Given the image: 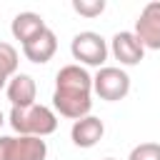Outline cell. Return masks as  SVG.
<instances>
[{"mask_svg":"<svg viewBox=\"0 0 160 160\" xmlns=\"http://www.w3.org/2000/svg\"><path fill=\"white\" fill-rule=\"evenodd\" d=\"M55 50H58V38H55V32H52L50 28H45L42 32H38L32 40H28V42L22 45L25 60H30V62H35V65H45V62L55 55Z\"/></svg>","mask_w":160,"mask_h":160,"instance_id":"cell-8","label":"cell"},{"mask_svg":"<svg viewBox=\"0 0 160 160\" xmlns=\"http://www.w3.org/2000/svg\"><path fill=\"white\" fill-rule=\"evenodd\" d=\"M45 28H48V25H45L42 15H38V12H32V10L18 12V15L12 18V22H10V32H12V38L20 40L22 45H25L28 40H32L38 32H42Z\"/></svg>","mask_w":160,"mask_h":160,"instance_id":"cell-11","label":"cell"},{"mask_svg":"<svg viewBox=\"0 0 160 160\" xmlns=\"http://www.w3.org/2000/svg\"><path fill=\"white\" fill-rule=\"evenodd\" d=\"M138 40L142 42V48L148 50H160V2H148L138 20H135V30Z\"/></svg>","mask_w":160,"mask_h":160,"instance_id":"cell-6","label":"cell"},{"mask_svg":"<svg viewBox=\"0 0 160 160\" xmlns=\"http://www.w3.org/2000/svg\"><path fill=\"white\" fill-rule=\"evenodd\" d=\"M110 50H112V55H115V60H120V65H138L142 58H145V48H142V42L138 40V35L135 32H130V30H120V32H115L112 35V40H110Z\"/></svg>","mask_w":160,"mask_h":160,"instance_id":"cell-7","label":"cell"},{"mask_svg":"<svg viewBox=\"0 0 160 160\" xmlns=\"http://www.w3.org/2000/svg\"><path fill=\"white\" fill-rule=\"evenodd\" d=\"M92 92L100 100L118 102V100H122L130 92V75L125 70H120V68L102 65L95 72V78H92Z\"/></svg>","mask_w":160,"mask_h":160,"instance_id":"cell-4","label":"cell"},{"mask_svg":"<svg viewBox=\"0 0 160 160\" xmlns=\"http://www.w3.org/2000/svg\"><path fill=\"white\" fill-rule=\"evenodd\" d=\"M48 142L30 135H0V160H45Z\"/></svg>","mask_w":160,"mask_h":160,"instance_id":"cell-3","label":"cell"},{"mask_svg":"<svg viewBox=\"0 0 160 160\" xmlns=\"http://www.w3.org/2000/svg\"><path fill=\"white\" fill-rule=\"evenodd\" d=\"M72 10L82 18H98L105 12V0H72Z\"/></svg>","mask_w":160,"mask_h":160,"instance_id":"cell-13","label":"cell"},{"mask_svg":"<svg viewBox=\"0 0 160 160\" xmlns=\"http://www.w3.org/2000/svg\"><path fill=\"white\" fill-rule=\"evenodd\" d=\"M5 92H8V100H10L12 108H28V105H35L38 88H35V80L28 72H18V75L10 78Z\"/></svg>","mask_w":160,"mask_h":160,"instance_id":"cell-10","label":"cell"},{"mask_svg":"<svg viewBox=\"0 0 160 160\" xmlns=\"http://www.w3.org/2000/svg\"><path fill=\"white\" fill-rule=\"evenodd\" d=\"M70 52L72 58L78 60V65H92V68H102V62L108 60V42L100 32H92V30H82L72 38L70 42Z\"/></svg>","mask_w":160,"mask_h":160,"instance_id":"cell-5","label":"cell"},{"mask_svg":"<svg viewBox=\"0 0 160 160\" xmlns=\"http://www.w3.org/2000/svg\"><path fill=\"white\" fill-rule=\"evenodd\" d=\"M52 108L70 120H80L90 115L92 108V78L90 72L78 65H62L55 75V90H52Z\"/></svg>","mask_w":160,"mask_h":160,"instance_id":"cell-1","label":"cell"},{"mask_svg":"<svg viewBox=\"0 0 160 160\" xmlns=\"http://www.w3.org/2000/svg\"><path fill=\"white\" fill-rule=\"evenodd\" d=\"M8 122L18 135H30V138H48L58 130V115L38 102L28 108H12Z\"/></svg>","mask_w":160,"mask_h":160,"instance_id":"cell-2","label":"cell"},{"mask_svg":"<svg viewBox=\"0 0 160 160\" xmlns=\"http://www.w3.org/2000/svg\"><path fill=\"white\" fill-rule=\"evenodd\" d=\"M102 135H105V125L95 115H85V118L75 120L70 128V140L78 148H92L102 140Z\"/></svg>","mask_w":160,"mask_h":160,"instance_id":"cell-9","label":"cell"},{"mask_svg":"<svg viewBox=\"0 0 160 160\" xmlns=\"http://www.w3.org/2000/svg\"><path fill=\"white\" fill-rule=\"evenodd\" d=\"M18 65H20L18 50L10 42H0V90L8 88L12 75H18Z\"/></svg>","mask_w":160,"mask_h":160,"instance_id":"cell-12","label":"cell"},{"mask_svg":"<svg viewBox=\"0 0 160 160\" xmlns=\"http://www.w3.org/2000/svg\"><path fill=\"white\" fill-rule=\"evenodd\" d=\"M2 122H5V118H2V110H0V128H2Z\"/></svg>","mask_w":160,"mask_h":160,"instance_id":"cell-15","label":"cell"},{"mask_svg":"<svg viewBox=\"0 0 160 160\" xmlns=\"http://www.w3.org/2000/svg\"><path fill=\"white\" fill-rule=\"evenodd\" d=\"M102 160H115V158H102Z\"/></svg>","mask_w":160,"mask_h":160,"instance_id":"cell-16","label":"cell"},{"mask_svg":"<svg viewBox=\"0 0 160 160\" xmlns=\"http://www.w3.org/2000/svg\"><path fill=\"white\" fill-rule=\"evenodd\" d=\"M128 160H160V142H140L130 150Z\"/></svg>","mask_w":160,"mask_h":160,"instance_id":"cell-14","label":"cell"}]
</instances>
